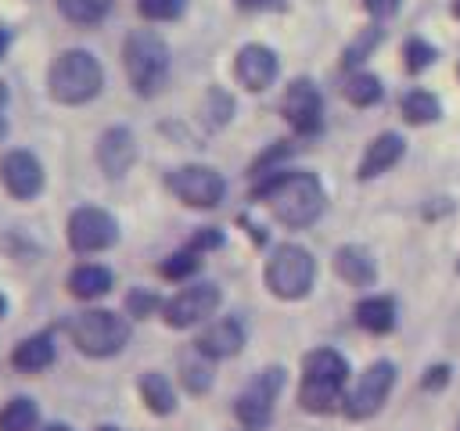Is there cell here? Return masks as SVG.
Returning <instances> with one entry per match:
<instances>
[{"label": "cell", "instance_id": "obj_30", "mask_svg": "<svg viewBox=\"0 0 460 431\" xmlns=\"http://www.w3.org/2000/svg\"><path fill=\"white\" fill-rule=\"evenodd\" d=\"M402 57H406V68H410V72H424V68L435 61V47H431L428 40L410 36L406 47H402Z\"/></svg>", "mask_w": 460, "mask_h": 431}, {"label": "cell", "instance_id": "obj_32", "mask_svg": "<svg viewBox=\"0 0 460 431\" xmlns=\"http://www.w3.org/2000/svg\"><path fill=\"white\" fill-rule=\"evenodd\" d=\"M377 36H381L377 29H367V32H363V36H359V40H356L349 50H345V65H356L359 57H367V54H370V47L377 43Z\"/></svg>", "mask_w": 460, "mask_h": 431}, {"label": "cell", "instance_id": "obj_42", "mask_svg": "<svg viewBox=\"0 0 460 431\" xmlns=\"http://www.w3.org/2000/svg\"><path fill=\"white\" fill-rule=\"evenodd\" d=\"M97 431H122V427H115V424H101Z\"/></svg>", "mask_w": 460, "mask_h": 431}, {"label": "cell", "instance_id": "obj_16", "mask_svg": "<svg viewBox=\"0 0 460 431\" xmlns=\"http://www.w3.org/2000/svg\"><path fill=\"white\" fill-rule=\"evenodd\" d=\"M402 151H406V140H402L399 133H381V136H374V140L367 144L363 158H359L356 176H359V180H374V176L388 172V169L402 158Z\"/></svg>", "mask_w": 460, "mask_h": 431}, {"label": "cell", "instance_id": "obj_26", "mask_svg": "<svg viewBox=\"0 0 460 431\" xmlns=\"http://www.w3.org/2000/svg\"><path fill=\"white\" fill-rule=\"evenodd\" d=\"M36 424H40V406L25 395L11 399L0 409V431H36Z\"/></svg>", "mask_w": 460, "mask_h": 431}, {"label": "cell", "instance_id": "obj_19", "mask_svg": "<svg viewBox=\"0 0 460 431\" xmlns=\"http://www.w3.org/2000/svg\"><path fill=\"white\" fill-rule=\"evenodd\" d=\"M111 284H115V277H111V269H108V266L83 262V266H75V269L68 273V291H72L75 298H83V302H93V298L108 295V291H111Z\"/></svg>", "mask_w": 460, "mask_h": 431}, {"label": "cell", "instance_id": "obj_25", "mask_svg": "<svg viewBox=\"0 0 460 431\" xmlns=\"http://www.w3.org/2000/svg\"><path fill=\"white\" fill-rule=\"evenodd\" d=\"M438 115H442V104H438L435 93H428V90H410V93L402 97V119H406L410 126L438 122Z\"/></svg>", "mask_w": 460, "mask_h": 431}, {"label": "cell", "instance_id": "obj_15", "mask_svg": "<svg viewBox=\"0 0 460 431\" xmlns=\"http://www.w3.org/2000/svg\"><path fill=\"white\" fill-rule=\"evenodd\" d=\"M133 162H137V140H133V133L126 126L104 129L101 140H97V165L108 176H122Z\"/></svg>", "mask_w": 460, "mask_h": 431}, {"label": "cell", "instance_id": "obj_27", "mask_svg": "<svg viewBox=\"0 0 460 431\" xmlns=\"http://www.w3.org/2000/svg\"><path fill=\"white\" fill-rule=\"evenodd\" d=\"M58 7H61V14H65L68 22H75V25H97V22L108 14L111 0H58Z\"/></svg>", "mask_w": 460, "mask_h": 431}, {"label": "cell", "instance_id": "obj_10", "mask_svg": "<svg viewBox=\"0 0 460 431\" xmlns=\"http://www.w3.org/2000/svg\"><path fill=\"white\" fill-rule=\"evenodd\" d=\"M119 241V223L111 212L104 208H75L68 216V244L79 251V255H90V251H104Z\"/></svg>", "mask_w": 460, "mask_h": 431}, {"label": "cell", "instance_id": "obj_2", "mask_svg": "<svg viewBox=\"0 0 460 431\" xmlns=\"http://www.w3.org/2000/svg\"><path fill=\"white\" fill-rule=\"evenodd\" d=\"M345 381L349 363L334 348H313L302 359V384H298V406L305 413H334L345 402Z\"/></svg>", "mask_w": 460, "mask_h": 431}, {"label": "cell", "instance_id": "obj_33", "mask_svg": "<svg viewBox=\"0 0 460 431\" xmlns=\"http://www.w3.org/2000/svg\"><path fill=\"white\" fill-rule=\"evenodd\" d=\"M208 104H212V115H208V119H212L216 126H219V122H226V119H230V111H234V101H230L223 90H212V93H208Z\"/></svg>", "mask_w": 460, "mask_h": 431}, {"label": "cell", "instance_id": "obj_17", "mask_svg": "<svg viewBox=\"0 0 460 431\" xmlns=\"http://www.w3.org/2000/svg\"><path fill=\"white\" fill-rule=\"evenodd\" d=\"M194 345H198L208 359H230V356L241 352V345H244V330H241L237 320H216V323H208V327L198 334Z\"/></svg>", "mask_w": 460, "mask_h": 431}, {"label": "cell", "instance_id": "obj_1", "mask_svg": "<svg viewBox=\"0 0 460 431\" xmlns=\"http://www.w3.org/2000/svg\"><path fill=\"white\" fill-rule=\"evenodd\" d=\"M255 194L270 205L273 219L284 226H309L323 212V187L313 172H273L255 187Z\"/></svg>", "mask_w": 460, "mask_h": 431}, {"label": "cell", "instance_id": "obj_23", "mask_svg": "<svg viewBox=\"0 0 460 431\" xmlns=\"http://www.w3.org/2000/svg\"><path fill=\"white\" fill-rule=\"evenodd\" d=\"M180 377H183V388H187L190 395L208 391V388H212V359H208L198 345L187 348V352L180 356Z\"/></svg>", "mask_w": 460, "mask_h": 431}, {"label": "cell", "instance_id": "obj_4", "mask_svg": "<svg viewBox=\"0 0 460 431\" xmlns=\"http://www.w3.org/2000/svg\"><path fill=\"white\" fill-rule=\"evenodd\" d=\"M122 65L129 75V86L140 97H151L165 86L169 79V47L158 32L151 29H133L122 43Z\"/></svg>", "mask_w": 460, "mask_h": 431}, {"label": "cell", "instance_id": "obj_37", "mask_svg": "<svg viewBox=\"0 0 460 431\" xmlns=\"http://www.w3.org/2000/svg\"><path fill=\"white\" fill-rule=\"evenodd\" d=\"M234 4H237V7H244V11H252V7H262L266 0H234Z\"/></svg>", "mask_w": 460, "mask_h": 431}, {"label": "cell", "instance_id": "obj_14", "mask_svg": "<svg viewBox=\"0 0 460 431\" xmlns=\"http://www.w3.org/2000/svg\"><path fill=\"white\" fill-rule=\"evenodd\" d=\"M277 54L270 50V47H262V43H248V47H241L237 50V61H234V72H237V79H241V86H248V90H266L273 79H277Z\"/></svg>", "mask_w": 460, "mask_h": 431}, {"label": "cell", "instance_id": "obj_5", "mask_svg": "<svg viewBox=\"0 0 460 431\" xmlns=\"http://www.w3.org/2000/svg\"><path fill=\"white\" fill-rule=\"evenodd\" d=\"M68 334H72V341L83 356L104 359V356H115V352L126 348L129 320L111 312V309H86V312H75L68 320Z\"/></svg>", "mask_w": 460, "mask_h": 431}, {"label": "cell", "instance_id": "obj_6", "mask_svg": "<svg viewBox=\"0 0 460 431\" xmlns=\"http://www.w3.org/2000/svg\"><path fill=\"white\" fill-rule=\"evenodd\" d=\"M313 280H316V259L302 244H280L266 262V287L284 302L305 298Z\"/></svg>", "mask_w": 460, "mask_h": 431}, {"label": "cell", "instance_id": "obj_43", "mask_svg": "<svg viewBox=\"0 0 460 431\" xmlns=\"http://www.w3.org/2000/svg\"><path fill=\"white\" fill-rule=\"evenodd\" d=\"M4 133H7V119L0 115V136H4Z\"/></svg>", "mask_w": 460, "mask_h": 431}, {"label": "cell", "instance_id": "obj_9", "mask_svg": "<svg viewBox=\"0 0 460 431\" xmlns=\"http://www.w3.org/2000/svg\"><path fill=\"white\" fill-rule=\"evenodd\" d=\"M165 183L190 208H216L223 201V194H226V183L212 165H183V169L169 172Z\"/></svg>", "mask_w": 460, "mask_h": 431}, {"label": "cell", "instance_id": "obj_21", "mask_svg": "<svg viewBox=\"0 0 460 431\" xmlns=\"http://www.w3.org/2000/svg\"><path fill=\"white\" fill-rule=\"evenodd\" d=\"M140 399H144V406L151 409V413H158V417H169L172 409H176V391H172V381L165 377V374H158V370H147V374H140Z\"/></svg>", "mask_w": 460, "mask_h": 431}, {"label": "cell", "instance_id": "obj_22", "mask_svg": "<svg viewBox=\"0 0 460 431\" xmlns=\"http://www.w3.org/2000/svg\"><path fill=\"white\" fill-rule=\"evenodd\" d=\"M356 323L363 330H370V334H388L395 327V302L385 298V295L356 302Z\"/></svg>", "mask_w": 460, "mask_h": 431}, {"label": "cell", "instance_id": "obj_13", "mask_svg": "<svg viewBox=\"0 0 460 431\" xmlns=\"http://www.w3.org/2000/svg\"><path fill=\"white\" fill-rule=\"evenodd\" d=\"M0 180H4L7 194L29 201L43 190V165L32 151H7L0 162Z\"/></svg>", "mask_w": 460, "mask_h": 431}, {"label": "cell", "instance_id": "obj_20", "mask_svg": "<svg viewBox=\"0 0 460 431\" xmlns=\"http://www.w3.org/2000/svg\"><path fill=\"white\" fill-rule=\"evenodd\" d=\"M11 363L22 370V374H40L54 363V338L50 334H32L25 341L14 345L11 352Z\"/></svg>", "mask_w": 460, "mask_h": 431}, {"label": "cell", "instance_id": "obj_28", "mask_svg": "<svg viewBox=\"0 0 460 431\" xmlns=\"http://www.w3.org/2000/svg\"><path fill=\"white\" fill-rule=\"evenodd\" d=\"M137 11L151 22H172L187 11V0H137Z\"/></svg>", "mask_w": 460, "mask_h": 431}, {"label": "cell", "instance_id": "obj_36", "mask_svg": "<svg viewBox=\"0 0 460 431\" xmlns=\"http://www.w3.org/2000/svg\"><path fill=\"white\" fill-rule=\"evenodd\" d=\"M446 381H449V366H431V370H428V377H424V388H431V391H435V388H442Z\"/></svg>", "mask_w": 460, "mask_h": 431}, {"label": "cell", "instance_id": "obj_31", "mask_svg": "<svg viewBox=\"0 0 460 431\" xmlns=\"http://www.w3.org/2000/svg\"><path fill=\"white\" fill-rule=\"evenodd\" d=\"M158 305H162V302H158L151 291H140V287H137V291H129V298H126V309H129L133 316H151Z\"/></svg>", "mask_w": 460, "mask_h": 431}, {"label": "cell", "instance_id": "obj_3", "mask_svg": "<svg viewBox=\"0 0 460 431\" xmlns=\"http://www.w3.org/2000/svg\"><path fill=\"white\" fill-rule=\"evenodd\" d=\"M104 68L90 50H65L50 61L47 90L58 104H86L101 93Z\"/></svg>", "mask_w": 460, "mask_h": 431}, {"label": "cell", "instance_id": "obj_44", "mask_svg": "<svg viewBox=\"0 0 460 431\" xmlns=\"http://www.w3.org/2000/svg\"><path fill=\"white\" fill-rule=\"evenodd\" d=\"M4 312H7V298L0 295V316H4Z\"/></svg>", "mask_w": 460, "mask_h": 431}, {"label": "cell", "instance_id": "obj_24", "mask_svg": "<svg viewBox=\"0 0 460 431\" xmlns=\"http://www.w3.org/2000/svg\"><path fill=\"white\" fill-rule=\"evenodd\" d=\"M341 93H345L349 104H356V108H370V104L381 101V79H377L374 72H349Z\"/></svg>", "mask_w": 460, "mask_h": 431}, {"label": "cell", "instance_id": "obj_8", "mask_svg": "<svg viewBox=\"0 0 460 431\" xmlns=\"http://www.w3.org/2000/svg\"><path fill=\"white\" fill-rule=\"evenodd\" d=\"M392 384H395V366H392L388 359L370 363V366L359 374L356 388L345 395V406H341L345 417H349V420H370L374 413H381V406H385Z\"/></svg>", "mask_w": 460, "mask_h": 431}, {"label": "cell", "instance_id": "obj_34", "mask_svg": "<svg viewBox=\"0 0 460 431\" xmlns=\"http://www.w3.org/2000/svg\"><path fill=\"white\" fill-rule=\"evenodd\" d=\"M219 244H223V233H219V230H212V226H205V230H201V233L190 241V248H194V251H205V248H219Z\"/></svg>", "mask_w": 460, "mask_h": 431}, {"label": "cell", "instance_id": "obj_11", "mask_svg": "<svg viewBox=\"0 0 460 431\" xmlns=\"http://www.w3.org/2000/svg\"><path fill=\"white\" fill-rule=\"evenodd\" d=\"M216 309H219V287L208 284V280H201V284H190L180 295H172L162 305V316H165L169 327H180L183 330V327H194V323L208 320Z\"/></svg>", "mask_w": 460, "mask_h": 431}, {"label": "cell", "instance_id": "obj_35", "mask_svg": "<svg viewBox=\"0 0 460 431\" xmlns=\"http://www.w3.org/2000/svg\"><path fill=\"white\" fill-rule=\"evenodd\" d=\"M363 4H367V11H370V14L388 18V14H395V11H399V4H402V0H363Z\"/></svg>", "mask_w": 460, "mask_h": 431}, {"label": "cell", "instance_id": "obj_38", "mask_svg": "<svg viewBox=\"0 0 460 431\" xmlns=\"http://www.w3.org/2000/svg\"><path fill=\"white\" fill-rule=\"evenodd\" d=\"M43 431H72V427H68V424H47Z\"/></svg>", "mask_w": 460, "mask_h": 431}, {"label": "cell", "instance_id": "obj_39", "mask_svg": "<svg viewBox=\"0 0 460 431\" xmlns=\"http://www.w3.org/2000/svg\"><path fill=\"white\" fill-rule=\"evenodd\" d=\"M4 50H7V32L0 29V54H4Z\"/></svg>", "mask_w": 460, "mask_h": 431}, {"label": "cell", "instance_id": "obj_41", "mask_svg": "<svg viewBox=\"0 0 460 431\" xmlns=\"http://www.w3.org/2000/svg\"><path fill=\"white\" fill-rule=\"evenodd\" d=\"M449 7H453V14L460 18V0H449Z\"/></svg>", "mask_w": 460, "mask_h": 431}, {"label": "cell", "instance_id": "obj_45", "mask_svg": "<svg viewBox=\"0 0 460 431\" xmlns=\"http://www.w3.org/2000/svg\"><path fill=\"white\" fill-rule=\"evenodd\" d=\"M456 431H460V420H456Z\"/></svg>", "mask_w": 460, "mask_h": 431}, {"label": "cell", "instance_id": "obj_29", "mask_svg": "<svg viewBox=\"0 0 460 431\" xmlns=\"http://www.w3.org/2000/svg\"><path fill=\"white\" fill-rule=\"evenodd\" d=\"M198 266H201L198 251H194V248H187V251H176V255H169V259H165L158 269H162V277H169V280H183V277H190Z\"/></svg>", "mask_w": 460, "mask_h": 431}, {"label": "cell", "instance_id": "obj_40", "mask_svg": "<svg viewBox=\"0 0 460 431\" xmlns=\"http://www.w3.org/2000/svg\"><path fill=\"white\" fill-rule=\"evenodd\" d=\"M4 104H7V86L0 83V108H4Z\"/></svg>", "mask_w": 460, "mask_h": 431}, {"label": "cell", "instance_id": "obj_12", "mask_svg": "<svg viewBox=\"0 0 460 431\" xmlns=\"http://www.w3.org/2000/svg\"><path fill=\"white\" fill-rule=\"evenodd\" d=\"M280 111H284V119L291 122L295 133H302V136L316 133L320 122H323V101H320V90H316L309 79H295V83L284 90Z\"/></svg>", "mask_w": 460, "mask_h": 431}, {"label": "cell", "instance_id": "obj_18", "mask_svg": "<svg viewBox=\"0 0 460 431\" xmlns=\"http://www.w3.org/2000/svg\"><path fill=\"white\" fill-rule=\"evenodd\" d=\"M334 273H338L345 284H352V287H370L374 277H377V266H374V259H370L367 248L345 244V248L334 251Z\"/></svg>", "mask_w": 460, "mask_h": 431}, {"label": "cell", "instance_id": "obj_7", "mask_svg": "<svg viewBox=\"0 0 460 431\" xmlns=\"http://www.w3.org/2000/svg\"><path fill=\"white\" fill-rule=\"evenodd\" d=\"M280 388H284V370H280V366H266L262 374H255V377L248 381V388H244V391L237 395V402H234V413H237V420L244 424V431H259V427L270 424L273 402H277Z\"/></svg>", "mask_w": 460, "mask_h": 431}]
</instances>
